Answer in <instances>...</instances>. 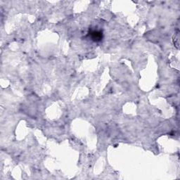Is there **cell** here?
Segmentation results:
<instances>
[{"label": "cell", "mask_w": 180, "mask_h": 180, "mask_svg": "<svg viewBox=\"0 0 180 180\" xmlns=\"http://www.w3.org/2000/svg\"><path fill=\"white\" fill-rule=\"evenodd\" d=\"M89 35L92 39V40L95 41H101L103 38V33L101 31H99V30H92Z\"/></svg>", "instance_id": "cell-1"}]
</instances>
